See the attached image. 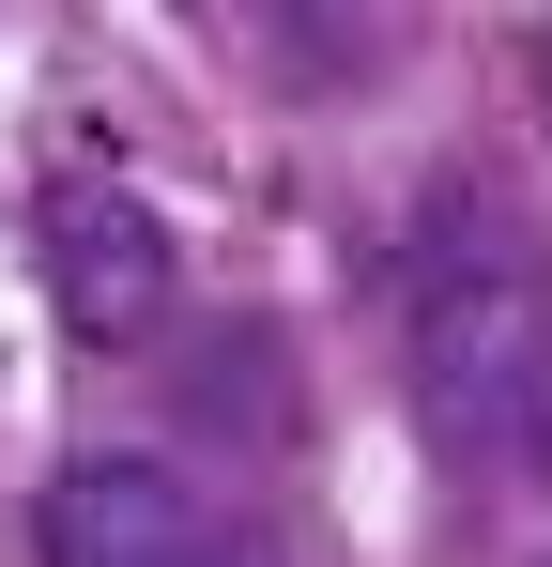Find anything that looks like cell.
I'll return each instance as SVG.
<instances>
[{"label":"cell","mask_w":552,"mask_h":567,"mask_svg":"<svg viewBox=\"0 0 552 567\" xmlns=\"http://www.w3.org/2000/svg\"><path fill=\"white\" fill-rule=\"evenodd\" d=\"M231 47L262 62V93L292 107H354L399 47V0H231Z\"/></svg>","instance_id":"obj_4"},{"label":"cell","mask_w":552,"mask_h":567,"mask_svg":"<svg viewBox=\"0 0 552 567\" xmlns=\"http://www.w3.org/2000/svg\"><path fill=\"white\" fill-rule=\"evenodd\" d=\"M399 383L415 430L491 491H552V277L522 261V230L476 246H415L399 291Z\"/></svg>","instance_id":"obj_1"},{"label":"cell","mask_w":552,"mask_h":567,"mask_svg":"<svg viewBox=\"0 0 552 567\" xmlns=\"http://www.w3.org/2000/svg\"><path fill=\"white\" fill-rule=\"evenodd\" d=\"M47 291H62V322H78L92 353H139V338H170V307H184V246H170V215L139 185H47Z\"/></svg>","instance_id":"obj_3"},{"label":"cell","mask_w":552,"mask_h":567,"mask_svg":"<svg viewBox=\"0 0 552 567\" xmlns=\"http://www.w3.org/2000/svg\"><path fill=\"white\" fill-rule=\"evenodd\" d=\"M184 399H200L231 445H292V353H276L262 322H215L200 369H184Z\"/></svg>","instance_id":"obj_5"},{"label":"cell","mask_w":552,"mask_h":567,"mask_svg":"<svg viewBox=\"0 0 552 567\" xmlns=\"http://www.w3.org/2000/svg\"><path fill=\"white\" fill-rule=\"evenodd\" d=\"M31 553L47 567H276L200 475L139 461V445H92V461L47 475V506H31Z\"/></svg>","instance_id":"obj_2"}]
</instances>
